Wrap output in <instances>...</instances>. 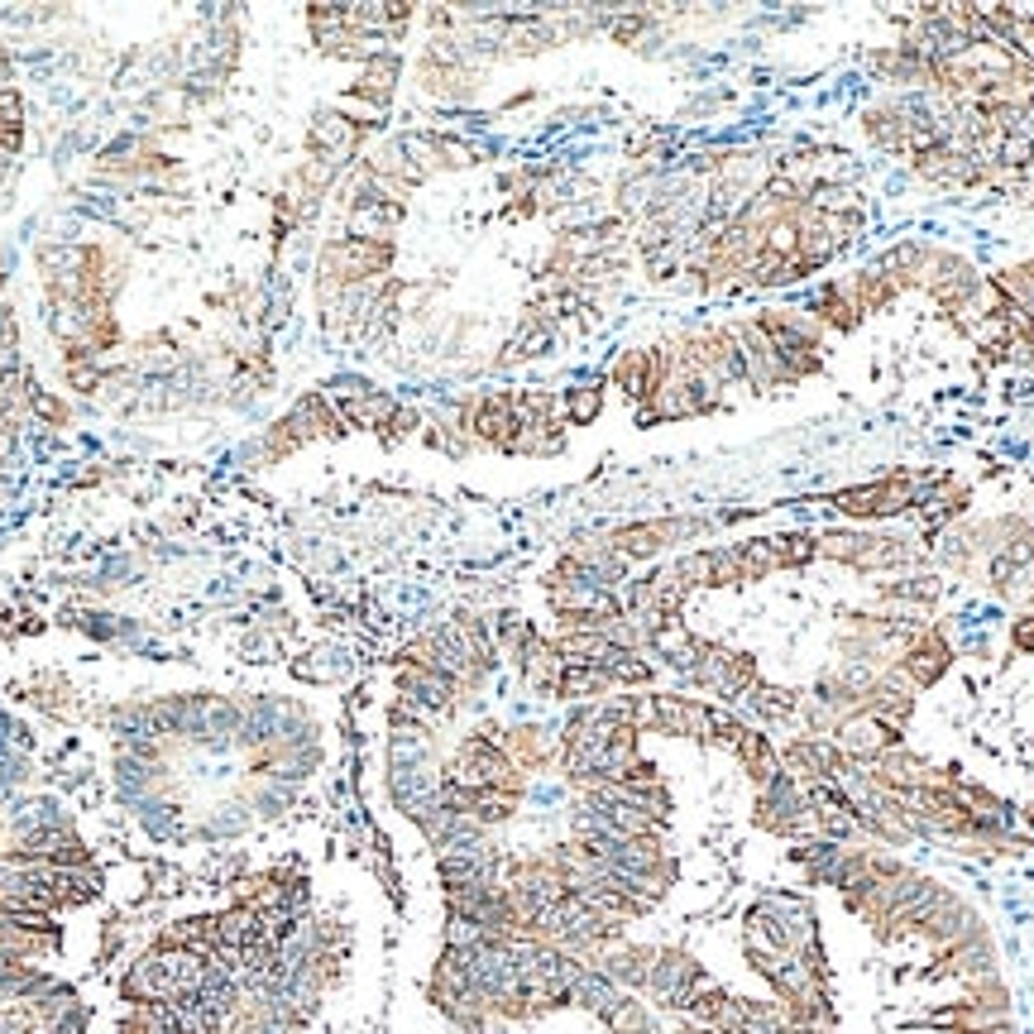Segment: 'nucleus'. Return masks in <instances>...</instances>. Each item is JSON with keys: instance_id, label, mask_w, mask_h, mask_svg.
Returning a JSON list of instances; mask_svg holds the SVG:
<instances>
[{"instance_id": "1", "label": "nucleus", "mask_w": 1034, "mask_h": 1034, "mask_svg": "<svg viewBox=\"0 0 1034 1034\" xmlns=\"http://www.w3.org/2000/svg\"><path fill=\"white\" fill-rule=\"evenodd\" d=\"M388 264H393V245L388 240H360V235H349V240L326 245V254H322L326 283L322 288H331V283H336V288H360V283L384 274Z\"/></svg>"}, {"instance_id": "2", "label": "nucleus", "mask_w": 1034, "mask_h": 1034, "mask_svg": "<svg viewBox=\"0 0 1034 1034\" xmlns=\"http://www.w3.org/2000/svg\"><path fill=\"white\" fill-rule=\"evenodd\" d=\"M919 480L910 470L890 474V480H877V484H863V489H843L834 508L848 518H890V513H905L915 499H919Z\"/></svg>"}, {"instance_id": "3", "label": "nucleus", "mask_w": 1034, "mask_h": 1034, "mask_svg": "<svg viewBox=\"0 0 1034 1034\" xmlns=\"http://www.w3.org/2000/svg\"><path fill=\"white\" fill-rule=\"evenodd\" d=\"M699 532V522L690 518H666V522H632V528H618L609 536V546L623 555V561H647V555H657L661 546L680 542V536Z\"/></svg>"}, {"instance_id": "4", "label": "nucleus", "mask_w": 1034, "mask_h": 1034, "mask_svg": "<svg viewBox=\"0 0 1034 1034\" xmlns=\"http://www.w3.org/2000/svg\"><path fill=\"white\" fill-rule=\"evenodd\" d=\"M738 341H742L747 384H752V388L795 384V374L786 370V360L776 355V345H771V336H767V331H761V322H747V326H738Z\"/></svg>"}, {"instance_id": "5", "label": "nucleus", "mask_w": 1034, "mask_h": 1034, "mask_svg": "<svg viewBox=\"0 0 1034 1034\" xmlns=\"http://www.w3.org/2000/svg\"><path fill=\"white\" fill-rule=\"evenodd\" d=\"M834 742L843 747V757L848 761H877V757H886L890 747H900V733H890L886 723H877L871 713H857V719H843L838 723V733H834Z\"/></svg>"}, {"instance_id": "6", "label": "nucleus", "mask_w": 1034, "mask_h": 1034, "mask_svg": "<svg viewBox=\"0 0 1034 1034\" xmlns=\"http://www.w3.org/2000/svg\"><path fill=\"white\" fill-rule=\"evenodd\" d=\"M948 666H953V647H948L944 632L929 628L925 638H919V642L896 661V671L910 680V690H925V686H934V680L948 671Z\"/></svg>"}, {"instance_id": "7", "label": "nucleus", "mask_w": 1034, "mask_h": 1034, "mask_svg": "<svg viewBox=\"0 0 1034 1034\" xmlns=\"http://www.w3.org/2000/svg\"><path fill=\"white\" fill-rule=\"evenodd\" d=\"M470 432L474 441L484 445H503L513 451V436H518V417H513V393H489L470 407Z\"/></svg>"}, {"instance_id": "8", "label": "nucleus", "mask_w": 1034, "mask_h": 1034, "mask_svg": "<svg viewBox=\"0 0 1034 1034\" xmlns=\"http://www.w3.org/2000/svg\"><path fill=\"white\" fill-rule=\"evenodd\" d=\"M709 705L690 695H657V728L671 738H709Z\"/></svg>"}, {"instance_id": "9", "label": "nucleus", "mask_w": 1034, "mask_h": 1034, "mask_svg": "<svg viewBox=\"0 0 1034 1034\" xmlns=\"http://www.w3.org/2000/svg\"><path fill=\"white\" fill-rule=\"evenodd\" d=\"M360 145V125H349L341 110H322V116L312 120V149L331 158V164H341V158Z\"/></svg>"}, {"instance_id": "10", "label": "nucleus", "mask_w": 1034, "mask_h": 1034, "mask_svg": "<svg viewBox=\"0 0 1034 1034\" xmlns=\"http://www.w3.org/2000/svg\"><path fill=\"white\" fill-rule=\"evenodd\" d=\"M733 757L742 761V771L757 781V790H761V786H771L776 776H781V757L771 752V738H767V733H757V728H747V733L733 742Z\"/></svg>"}, {"instance_id": "11", "label": "nucleus", "mask_w": 1034, "mask_h": 1034, "mask_svg": "<svg viewBox=\"0 0 1034 1034\" xmlns=\"http://www.w3.org/2000/svg\"><path fill=\"white\" fill-rule=\"evenodd\" d=\"M742 699L752 705L757 719L786 723V719H795V713H800V699H805V695H800V690H786V686H761V680H757V686L747 690Z\"/></svg>"}, {"instance_id": "12", "label": "nucleus", "mask_w": 1034, "mask_h": 1034, "mask_svg": "<svg viewBox=\"0 0 1034 1034\" xmlns=\"http://www.w3.org/2000/svg\"><path fill=\"white\" fill-rule=\"evenodd\" d=\"M613 690V680L603 666H565L561 680H555V695H565V699H594V695H609Z\"/></svg>"}, {"instance_id": "13", "label": "nucleus", "mask_w": 1034, "mask_h": 1034, "mask_svg": "<svg viewBox=\"0 0 1034 1034\" xmlns=\"http://www.w3.org/2000/svg\"><path fill=\"white\" fill-rule=\"evenodd\" d=\"M815 546H819L824 561H838V565L857 570L867 546H871V532H824V536H815Z\"/></svg>"}, {"instance_id": "14", "label": "nucleus", "mask_w": 1034, "mask_h": 1034, "mask_svg": "<svg viewBox=\"0 0 1034 1034\" xmlns=\"http://www.w3.org/2000/svg\"><path fill=\"white\" fill-rule=\"evenodd\" d=\"M393 82H397V58L393 53H378L364 62V72H360V87H355V97H370L384 106L393 97Z\"/></svg>"}, {"instance_id": "15", "label": "nucleus", "mask_w": 1034, "mask_h": 1034, "mask_svg": "<svg viewBox=\"0 0 1034 1034\" xmlns=\"http://www.w3.org/2000/svg\"><path fill=\"white\" fill-rule=\"evenodd\" d=\"M733 555H738V584H747V580H767L771 570H781V565H776V551H771V536L742 542V546H733Z\"/></svg>"}, {"instance_id": "16", "label": "nucleus", "mask_w": 1034, "mask_h": 1034, "mask_svg": "<svg viewBox=\"0 0 1034 1034\" xmlns=\"http://www.w3.org/2000/svg\"><path fill=\"white\" fill-rule=\"evenodd\" d=\"M896 283H890L886 274H877V268H867V274H857L853 278V297H857V307H863V316L867 312H886L890 302H896Z\"/></svg>"}, {"instance_id": "17", "label": "nucleus", "mask_w": 1034, "mask_h": 1034, "mask_svg": "<svg viewBox=\"0 0 1034 1034\" xmlns=\"http://www.w3.org/2000/svg\"><path fill=\"white\" fill-rule=\"evenodd\" d=\"M603 1025H609L613 1034H647L651 1030V1021H647V1006L642 1001H632V996H618L609 1011L599 1015Z\"/></svg>"}, {"instance_id": "18", "label": "nucleus", "mask_w": 1034, "mask_h": 1034, "mask_svg": "<svg viewBox=\"0 0 1034 1034\" xmlns=\"http://www.w3.org/2000/svg\"><path fill=\"white\" fill-rule=\"evenodd\" d=\"M771 551H776V565H781V570H800V565H809V561H815V555H819L815 536H805V532L771 536Z\"/></svg>"}, {"instance_id": "19", "label": "nucleus", "mask_w": 1034, "mask_h": 1034, "mask_svg": "<svg viewBox=\"0 0 1034 1034\" xmlns=\"http://www.w3.org/2000/svg\"><path fill=\"white\" fill-rule=\"evenodd\" d=\"M603 671H609L613 686H647V680H651V661H642L638 651H623V647H618L613 657L603 661Z\"/></svg>"}, {"instance_id": "20", "label": "nucleus", "mask_w": 1034, "mask_h": 1034, "mask_svg": "<svg viewBox=\"0 0 1034 1034\" xmlns=\"http://www.w3.org/2000/svg\"><path fill=\"white\" fill-rule=\"evenodd\" d=\"M671 575L686 584V590H695V584H713V551H695V555H680V561L671 565Z\"/></svg>"}, {"instance_id": "21", "label": "nucleus", "mask_w": 1034, "mask_h": 1034, "mask_svg": "<svg viewBox=\"0 0 1034 1034\" xmlns=\"http://www.w3.org/2000/svg\"><path fill=\"white\" fill-rule=\"evenodd\" d=\"M599 412H603V393L599 388H575V393L565 397V417L575 422V426H590Z\"/></svg>"}, {"instance_id": "22", "label": "nucleus", "mask_w": 1034, "mask_h": 1034, "mask_svg": "<svg viewBox=\"0 0 1034 1034\" xmlns=\"http://www.w3.org/2000/svg\"><path fill=\"white\" fill-rule=\"evenodd\" d=\"M336 110H341L349 125H378V116H384V106L370 101V97H355V91H349V97H341Z\"/></svg>"}, {"instance_id": "23", "label": "nucleus", "mask_w": 1034, "mask_h": 1034, "mask_svg": "<svg viewBox=\"0 0 1034 1034\" xmlns=\"http://www.w3.org/2000/svg\"><path fill=\"white\" fill-rule=\"evenodd\" d=\"M1011 642H1015V651H1030V657H1034V613L1015 618V628H1011Z\"/></svg>"}, {"instance_id": "24", "label": "nucleus", "mask_w": 1034, "mask_h": 1034, "mask_svg": "<svg viewBox=\"0 0 1034 1034\" xmlns=\"http://www.w3.org/2000/svg\"><path fill=\"white\" fill-rule=\"evenodd\" d=\"M35 407H39V412H43V417H53V422H58V417H62V407H58V403H53V397H49V393H35Z\"/></svg>"}]
</instances>
